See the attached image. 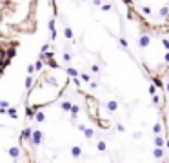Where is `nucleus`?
I'll return each instance as SVG.
<instances>
[{
    "instance_id": "obj_29",
    "label": "nucleus",
    "mask_w": 169,
    "mask_h": 163,
    "mask_svg": "<svg viewBox=\"0 0 169 163\" xmlns=\"http://www.w3.org/2000/svg\"><path fill=\"white\" fill-rule=\"evenodd\" d=\"M124 2H126L127 5H129V7H131V5H133V0H124Z\"/></svg>"
},
{
    "instance_id": "obj_18",
    "label": "nucleus",
    "mask_w": 169,
    "mask_h": 163,
    "mask_svg": "<svg viewBox=\"0 0 169 163\" xmlns=\"http://www.w3.org/2000/svg\"><path fill=\"white\" fill-rule=\"evenodd\" d=\"M64 34H66V38L71 40V38H73V31H71V27H66V29H64Z\"/></svg>"
},
{
    "instance_id": "obj_19",
    "label": "nucleus",
    "mask_w": 169,
    "mask_h": 163,
    "mask_svg": "<svg viewBox=\"0 0 169 163\" xmlns=\"http://www.w3.org/2000/svg\"><path fill=\"white\" fill-rule=\"evenodd\" d=\"M7 114L11 116V118H16V109H15V107H11V109H7Z\"/></svg>"
},
{
    "instance_id": "obj_4",
    "label": "nucleus",
    "mask_w": 169,
    "mask_h": 163,
    "mask_svg": "<svg viewBox=\"0 0 169 163\" xmlns=\"http://www.w3.org/2000/svg\"><path fill=\"white\" fill-rule=\"evenodd\" d=\"M20 152H22L20 147H9V149H7V154L11 156V158H18Z\"/></svg>"
},
{
    "instance_id": "obj_6",
    "label": "nucleus",
    "mask_w": 169,
    "mask_h": 163,
    "mask_svg": "<svg viewBox=\"0 0 169 163\" xmlns=\"http://www.w3.org/2000/svg\"><path fill=\"white\" fill-rule=\"evenodd\" d=\"M164 145H166L164 136H162V134H156V138H155V147H164Z\"/></svg>"
},
{
    "instance_id": "obj_17",
    "label": "nucleus",
    "mask_w": 169,
    "mask_h": 163,
    "mask_svg": "<svg viewBox=\"0 0 169 163\" xmlns=\"http://www.w3.org/2000/svg\"><path fill=\"white\" fill-rule=\"evenodd\" d=\"M67 74H69V76H73V78H77L78 71H77V69H73V67H67Z\"/></svg>"
},
{
    "instance_id": "obj_24",
    "label": "nucleus",
    "mask_w": 169,
    "mask_h": 163,
    "mask_svg": "<svg viewBox=\"0 0 169 163\" xmlns=\"http://www.w3.org/2000/svg\"><path fill=\"white\" fill-rule=\"evenodd\" d=\"M120 44H122V47L127 49V40H126V38H120Z\"/></svg>"
},
{
    "instance_id": "obj_26",
    "label": "nucleus",
    "mask_w": 169,
    "mask_h": 163,
    "mask_svg": "<svg viewBox=\"0 0 169 163\" xmlns=\"http://www.w3.org/2000/svg\"><path fill=\"white\" fill-rule=\"evenodd\" d=\"M7 105H9L7 102H0V109H5V107H7Z\"/></svg>"
},
{
    "instance_id": "obj_7",
    "label": "nucleus",
    "mask_w": 169,
    "mask_h": 163,
    "mask_svg": "<svg viewBox=\"0 0 169 163\" xmlns=\"http://www.w3.org/2000/svg\"><path fill=\"white\" fill-rule=\"evenodd\" d=\"M138 11H142V15H144V16H151V15H153V9H151L149 5H142V7L138 9Z\"/></svg>"
},
{
    "instance_id": "obj_31",
    "label": "nucleus",
    "mask_w": 169,
    "mask_h": 163,
    "mask_svg": "<svg viewBox=\"0 0 169 163\" xmlns=\"http://www.w3.org/2000/svg\"><path fill=\"white\" fill-rule=\"evenodd\" d=\"M166 147H167V149H169V139H167V141H166Z\"/></svg>"
},
{
    "instance_id": "obj_27",
    "label": "nucleus",
    "mask_w": 169,
    "mask_h": 163,
    "mask_svg": "<svg viewBox=\"0 0 169 163\" xmlns=\"http://www.w3.org/2000/svg\"><path fill=\"white\" fill-rule=\"evenodd\" d=\"M116 129H118V132H124V131H126V127H124V125H118Z\"/></svg>"
},
{
    "instance_id": "obj_5",
    "label": "nucleus",
    "mask_w": 169,
    "mask_h": 163,
    "mask_svg": "<svg viewBox=\"0 0 169 163\" xmlns=\"http://www.w3.org/2000/svg\"><path fill=\"white\" fill-rule=\"evenodd\" d=\"M156 15H158V16H160V18H166V16L169 15V5L166 4V5H164V7H160V9H158V13H156Z\"/></svg>"
},
{
    "instance_id": "obj_32",
    "label": "nucleus",
    "mask_w": 169,
    "mask_h": 163,
    "mask_svg": "<svg viewBox=\"0 0 169 163\" xmlns=\"http://www.w3.org/2000/svg\"><path fill=\"white\" fill-rule=\"evenodd\" d=\"M167 5H169V0H167Z\"/></svg>"
},
{
    "instance_id": "obj_16",
    "label": "nucleus",
    "mask_w": 169,
    "mask_h": 163,
    "mask_svg": "<svg viewBox=\"0 0 169 163\" xmlns=\"http://www.w3.org/2000/svg\"><path fill=\"white\" fill-rule=\"evenodd\" d=\"M153 132L155 134H162V123H155L153 125Z\"/></svg>"
},
{
    "instance_id": "obj_8",
    "label": "nucleus",
    "mask_w": 169,
    "mask_h": 163,
    "mask_svg": "<svg viewBox=\"0 0 169 163\" xmlns=\"http://www.w3.org/2000/svg\"><path fill=\"white\" fill-rule=\"evenodd\" d=\"M153 156H155L156 160H162V158H164V150H162V147H156V149L153 150Z\"/></svg>"
},
{
    "instance_id": "obj_21",
    "label": "nucleus",
    "mask_w": 169,
    "mask_h": 163,
    "mask_svg": "<svg viewBox=\"0 0 169 163\" xmlns=\"http://www.w3.org/2000/svg\"><path fill=\"white\" fill-rule=\"evenodd\" d=\"M35 73V65H33V63H29V65H27V74H33Z\"/></svg>"
},
{
    "instance_id": "obj_3",
    "label": "nucleus",
    "mask_w": 169,
    "mask_h": 163,
    "mask_svg": "<svg viewBox=\"0 0 169 163\" xmlns=\"http://www.w3.org/2000/svg\"><path fill=\"white\" fill-rule=\"evenodd\" d=\"M149 44H151V36L147 33H144V34L138 36V45H140V47H147Z\"/></svg>"
},
{
    "instance_id": "obj_2",
    "label": "nucleus",
    "mask_w": 169,
    "mask_h": 163,
    "mask_svg": "<svg viewBox=\"0 0 169 163\" xmlns=\"http://www.w3.org/2000/svg\"><path fill=\"white\" fill-rule=\"evenodd\" d=\"M42 138H44V132H42V131H38V129H35V131H31V136H29V141H31V145H35V147H38V145L42 143Z\"/></svg>"
},
{
    "instance_id": "obj_30",
    "label": "nucleus",
    "mask_w": 169,
    "mask_h": 163,
    "mask_svg": "<svg viewBox=\"0 0 169 163\" xmlns=\"http://www.w3.org/2000/svg\"><path fill=\"white\" fill-rule=\"evenodd\" d=\"M166 91L169 92V82H167V84H166Z\"/></svg>"
},
{
    "instance_id": "obj_13",
    "label": "nucleus",
    "mask_w": 169,
    "mask_h": 163,
    "mask_svg": "<svg viewBox=\"0 0 169 163\" xmlns=\"http://www.w3.org/2000/svg\"><path fill=\"white\" fill-rule=\"evenodd\" d=\"M71 105H73L71 102H62V103H60V109H62V110H66V112H67V110H71Z\"/></svg>"
},
{
    "instance_id": "obj_1",
    "label": "nucleus",
    "mask_w": 169,
    "mask_h": 163,
    "mask_svg": "<svg viewBox=\"0 0 169 163\" xmlns=\"http://www.w3.org/2000/svg\"><path fill=\"white\" fill-rule=\"evenodd\" d=\"M86 107H87V114H89V118L93 121H96L100 118V102L95 96L86 94Z\"/></svg>"
},
{
    "instance_id": "obj_9",
    "label": "nucleus",
    "mask_w": 169,
    "mask_h": 163,
    "mask_svg": "<svg viewBox=\"0 0 169 163\" xmlns=\"http://www.w3.org/2000/svg\"><path fill=\"white\" fill-rule=\"evenodd\" d=\"M107 109L111 110V112H116V110H118V103H116L115 100H111V102H107Z\"/></svg>"
},
{
    "instance_id": "obj_23",
    "label": "nucleus",
    "mask_w": 169,
    "mask_h": 163,
    "mask_svg": "<svg viewBox=\"0 0 169 163\" xmlns=\"http://www.w3.org/2000/svg\"><path fill=\"white\" fill-rule=\"evenodd\" d=\"M80 78H82L84 82H87V84H89V82H91V80H89V74H80Z\"/></svg>"
},
{
    "instance_id": "obj_12",
    "label": "nucleus",
    "mask_w": 169,
    "mask_h": 163,
    "mask_svg": "<svg viewBox=\"0 0 169 163\" xmlns=\"http://www.w3.org/2000/svg\"><path fill=\"white\" fill-rule=\"evenodd\" d=\"M96 149L100 150V152H106V149H107V145H106V141H104V139H100V141L96 143Z\"/></svg>"
},
{
    "instance_id": "obj_15",
    "label": "nucleus",
    "mask_w": 169,
    "mask_h": 163,
    "mask_svg": "<svg viewBox=\"0 0 169 163\" xmlns=\"http://www.w3.org/2000/svg\"><path fill=\"white\" fill-rule=\"evenodd\" d=\"M82 132L86 134V138H87V139H91V138H93V134H95V132H93V129H86V127L82 129Z\"/></svg>"
},
{
    "instance_id": "obj_25",
    "label": "nucleus",
    "mask_w": 169,
    "mask_h": 163,
    "mask_svg": "<svg viewBox=\"0 0 169 163\" xmlns=\"http://www.w3.org/2000/svg\"><path fill=\"white\" fill-rule=\"evenodd\" d=\"M91 71L93 73H98V71H100V67H98V65H91Z\"/></svg>"
},
{
    "instance_id": "obj_11",
    "label": "nucleus",
    "mask_w": 169,
    "mask_h": 163,
    "mask_svg": "<svg viewBox=\"0 0 169 163\" xmlns=\"http://www.w3.org/2000/svg\"><path fill=\"white\" fill-rule=\"evenodd\" d=\"M71 154H73V158H78V156H82V147H73L71 149Z\"/></svg>"
},
{
    "instance_id": "obj_10",
    "label": "nucleus",
    "mask_w": 169,
    "mask_h": 163,
    "mask_svg": "<svg viewBox=\"0 0 169 163\" xmlns=\"http://www.w3.org/2000/svg\"><path fill=\"white\" fill-rule=\"evenodd\" d=\"M33 118H35V120H37V121H38V123H42V121L45 120V114L42 112V110H38V112H35V116H33Z\"/></svg>"
},
{
    "instance_id": "obj_28",
    "label": "nucleus",
    "mask_w": 169,
    "mask_h": 163,
    "mask_svg": "<svg viewBox=\"0 0 169 163\" xmlns=\"http://www.w3.org/2000/svg\"><path fill=\"white\" fill-rule=\"evenodd\" d=\"M93 4L95 5H102V0H93Z\"/></svg>"
},
{
    "instance_id": "obj_20",
    "label": "nucleus",
    "mask_w": 169,
    "mask_h": 163,
    "mask_svg": "<svg viewBox=\"0 0 169 163\" xmlns=\"http://www.w3.org/2000/svg\"><path fill=\"white\" fill-rule=\"evenodd\" d=\"M111 9H113V7H111L109 4H104V5H102V11H104V13H109Z\"/></svg>"
},
{
    "instance_id": "obj_22",
    "label": "nucleus",
    "mask_w": 169,
    "mask_h": 163,
    "mask_svg": "<svg viewBox=\"0 0 169 163\" xmlns=\"http://www.w3.org/2000/svg\"><path fill=\"white\" fill-rule=\"evenodd\" d=\"M162 45H164V47L169 51V40H167V38H162Z\"/></svg>"
},
{
    "instance_id": "obj_33",
    "label": "nucleus",
    "mask_w": 169,
    "mask_h": 163,
    "mask_svg": "<svg viewBox=\"0 0 169 163\" xmlns=\"http://www.w3.org/2000/svg\"><path fill=\"white\" fill-rule=\"evenodd\" d=\"M167 123H169V120H167Z\"/></svg>"
},
{
    "instance_id": "obj_14",
    "label": "nucleus",
    "mask_w": 169,
    "mask_h": 163,
    "mask_svg": "<svg viewBox=\"0 0 169 163\" xmlns=\"http://www.w3.org/2000/svg\"><path fill=\"white\" fill-rule=\"evenodd\" d=\"M33 84H35V80H33V76H31V74H29V76L26 78V89L29 91V89L33 87Z\"/></svg>"
}]
</instances>
